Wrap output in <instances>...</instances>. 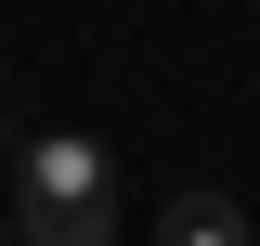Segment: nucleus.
<instances>
[{"instance_id":"2","label":"nucleus","mask_w":260,"mask_h":246,"mask_svg":"<svg viewBox=\"0 0 260 246\" xmlns=\"http://www.w3.org/2000/svg\"><path fill=\"white\" fill-rule=\"evenodd\" d=\"M156 246H247V208L195 182V194H169V208H156Z\"/></svg>"},{"instance_id":"3","label":"nucleus","mask_w":260,"mask_h":246,"mask_svg":"<svg viewBox=\"0 0 260 246\" xmlns=\"http://www.w3.org/2000/svg\"><path fill=\"white\" fill-rule=\"evenodd\" d=\"M0 246H26V233H13V208H0Z\"/></svg>"},{"instance_id":"1","label":"nucleus","mask_w":260,"mask_h":246,"mask_svg":"<svg viewBox=\"0 0 260 246\" xmlns=\"http://www.w3.org/2000/svg\"><path fill=\"white\" fill-rule=\"evenodd\" d=\"M13 155H26V194H13L26 246H117V169H104L91 130H39Z\"/></svg>"}]
</instances>
